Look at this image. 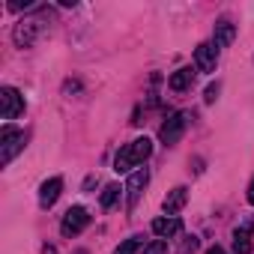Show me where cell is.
I'll use <instances>...</instances> for the list:
<instances>
[{
  "mask_svg": "<svg viewBox=\"0 0 254 254\" xmlns=\"http://www.w3.org/2000/svg\"><path fill=\"white\" fill-rule=\"evenodd\" d=\"M215 63H218V48L212 42H200L194 48V66H197V72H215Z\"/></svg>",
  "mask_w": 254,
  "mask_h": 254,
  "instance_id": "cell-8",
  "label": "cell"
},
{
  "mask_svg": "<svg viewBox=\"0 0 254 254\" xmlns=\"http://www.w3.org/2000/svg\"><path fill=\"white\" fill-rule=\"evenodd\" d=\"M186 126H189V114H186V111L171 114V117L162 123V129H159V141H162L165 147L180 144V138H183V132H186Z\"/></svg>",
  "mask_w": 254,
  "mask_h": 254,
  "instance_id": "cell-4",
  "label": "cell"
},
{
  "mask_svg": "<svg viewBox=\"0 0 254 254\" xmlns=\"http://www.w3.org/2000/svg\"><path fill=\"white\" fill-rule=\"evenodd\" d=\"M150 153H153V141H150V138H135L132 144H126V147L117 153V159H114V171H117V174L132 171V168L144 165V162L150 159Z\"/></svg>",
  "mask_w": 254,
  "mask_h": 254,
  "instance_id": "cell-1",
  "label": "cell"
},
{
  "mask_svg": "<svg viewBox=\"0 0 254 254\" xmlns=\"http://www.w3.org/2000/svg\"><path fill=\"white\" fill-rule=\"evenodd\" d=\"M186 200H189V191L183 189V186H177L174 191H168V197H165V215H177L183 206H186Z\"/></svg>",
  "mask_w": 254,
  "mask_h": 254,
  "instance_id": "cell-13",
  "label": "cell"
},
{
  "mask_svg": "<svg viewBox=\"0 0 254 254\" xmlns=\"http://www.w3.org/2000/svg\"><path fill=\"white\" fill-rule=\"evenodd\" d=\"M251 224H242L233 230V254H251Z\"/></svg>",
  "mask_w": 254,
  "mask_h": 254,
  "instance_id": "cell-14",
  "label": "cell"
},
{
  "mask_svg": "<svg viewBox=\"0 0 254 254\" xmlns=\"http://www.w3.org/2000/svg\"><path fill=\"white\" fill-rule=\"evenodd\" d=\"M180 230H183V221H180L177 215H165V218H156V221H153V233L162 236V239L177 236Z\"/></svg>",
  "mask_w": 254,
  "mask_h": 254,
  "instance_id": "cell-11",
  "label": "cell"
},
{
  "mask_svg": "<svg viewBox=\"0 0 254 254\" xmlns=\"http://www.w3.org/2000/svg\"><path fill=\"white\" fill-rule=\"evenodd\" d=\"M87 224H90L87 209H84V206H72V209L63 215V221H60V233H63V236H78Z\"/></svg>",
  "mask_w": 254,
  "mask_h": 254,
  "instance_id": "cell-6",
  "label": "cell"
},
{
  "mask_svg": "<svg viewBox=\"0 0 254 254\" xmlns=\"http://www.w3.org/2000/svg\"><path fill=\"white\" fill-rule=\"evenodd\" d=\"M24 114V96L15 87H0V117L15 120Z\"/></svg>",
  "mask_w": 254,
  "mask_h": 254,
  "instance_id": "cell-5",
  "label": "cell"
},
{
  "mask_svg": "<svg viewBox=\"0 0 254 254\" xmlns=\"http://www.w3.org/2000/svg\"><path fill=\"white\" fill-rule=\"evenodd\" d=\"M60 191H63V180H60V177L45 180V183H42V189H39V206H42V209H51V206L57 203Z\"/></svg>",
  "mask_w": 254,
  "mask_h": 254,
  "instance_id": "cell-9",
  "label": "cell"
},
{
  "mask_svg": "<svg viewBox=\"0 0 254 254\" xmlns=\"http://www.w3.org/2000/svg\"><path fill=\"white\" fill-rule=\"evenodd\" d=\"M248 203L254 206V180H251V186H248Z\"/></svg>",
  "mask_w": 254,
  "mask_h": 254,
  "instance_id": "cell-20",
  "label": "cell"
},
{
  "mask_svg": "<svg viewBox=\"0 0 254 254\" xmlns=\"http://www.w3.org/2000/svg\"><path fill=\"white\" fill-rule=\"evenodd\" d=\"M197 245H200V242H197V236H186V239H183V245L177 248V254H191V251H197Z\"/></svg>",
  "mask_w": 254,
  "mask_h": 254,
  "instance_id": "cell-18",
  "label": "cell"
},
{
  "mask_svg": "<svg viewBox=\"0 0 254 254\" xmlns=\"http://www.w3.org/2000/svg\"><path fill=\"white\" fill-rule=\"evenodd\" d=\"M138 248H141V236H132V239H126L123 245H117L114 254H138Z\"/></svg>",
  "mask_w": 254,
  "mask_h": 254,
  "instance_id": "cell-16",
  "label": "cell"
},
{
  "mask_svg": "<svg viewBox=\"0 0 254 254\" xmlns=\"http://www.w3.org/2000/svg\"><path fill=\"white\" fill-rule=\"evenodd\" d=\"M233 36H236V24L230 18H218L215 21V33H212V45L215 48H227L233 42Z\"/></svg>",
  "mask_w": 254,
  "mask_h": 254,
  "instance_id": "cell-10",
  "label": "cell"
},
{
  "mask_svg": "<svg viewBox=\"0 0 254 254\" xmlns=\"http://www.w3.org/2000/svg\"><path fill=\"white\" fill-rule=\"evenodd\" d=\"M51 21V12H36V15H30V18H21L18 24H15V30H12V39H15V45L18 48H30L36 39H39V33L45 30V24Z\"/></svg>",
  "mask_w": 254,
  "mask_h": 254,
  "instance_id": "cell-2",
  "label": "cell"
},
{
  "mask_svg": "<svg viewBox=\"0 0 254 254\" xmlns=\"http://www.w3.org/2000/svg\"><path fill=\"white\" fill-rule=\"evenodd\" d=\"M191 81H194V69H191V66H183V69H177V72L168 78V87H171L174 93H186V90L191 87Z\"/></svg>",
  "mask_w": 254,
  "mask_h": 254,
  "instance_id": "cell-12",
  "label": "cell"
},
{
  "mask_svg": "<svg viewBox=\"0 0 254 254\" xmlns=\"http://www.w3.org/2000/svg\"><path fill=\"white\" fill-rule=\"evenodd\" d=\"M42 254H57V251H54L51 245H45V251H42Z\"/></svg>",
  "mask_w": 254,
  "mask_h": 254,
  "instance_id": "cell-22",
  "label": "cell"
},
{
  "mask_svg": "<svg viewBox=\"0 0 254 254\" xmlns=\"http://www.w3.org/2000/svg\"><path fill=\"white\" fill-rule=\"evenodd\" d=\"M206 254H227L224 248H218V245H212V248H206Z\"/></svg>",
  "mask_w": 254,
  "mask_h": 254,
  "instance_id": "cell-21",
  "label": "cell"
},
{
  "mask_svg": "<svg viewBox=\"0 0 254 254\" xmlns=\"http://www.w3.org/2000/svg\"><path fill=\"white\" fill-rule=\"evenodd\" d=\"M21 150H24V132L15 126H3V132H0V165L6 168Z\"/></svg>",
  "mask_w": 254,
  "mask_h": 254,
  "instance_id": "cell-3",
  "label": "cell"
},
{
  "mask_svg": "<svg viewBox=\"0 0 254 254\" xmlns=\"http://www.w3.org/2000/svg\"><path fill=\"white\" fill-rule=\"evenodd\" d=\"M120 191H126V189H120V186H108V189L102 191V197H99V203H102V209H111V206L117 203V197H120Z\"/></svg>",
  "mask_w": 254,
  "mask_h": 254,
  "instance_id": "cell-15",
  "label": "cell"
},
{
  "mask_svg": "<svg viewBox=\"0 0 254 254\" xmlns=\"http://www.w3.org/2000/svg\"><path fill=\"white\" fill-rule=\"evenodd\" d=\"M144 254H168V242L165 239H153L150 245H144Z\"/></svg>",
  "mask_w": 254,
  "mask_h": 254,
  "instance_id": "cell-17",
  "label": "cell"
},
{
  "mask_svg": "<svg viewBox=\"0 0 254 254\" xmlns=\"http://www.w3.org/2000/svg\"><path fill=\"white\" fill-rule=\"evenodd\" d=\"M147 183H150V171L147 168H141V171H135L129 177V183H126V206H129V209H135V203L141 200Z\"/></svg>",
  "mask_w": 254,
  "mask_h": 254,
  "instance_id": "cell-7",
  "label": "cell"
},
{
  "mask_svg": "<svg viewBox=\"0 0 254 254\" xmlns=\"http://www.w3.org/2000/svg\"><path fill=\"white\" fill-rule=\"evenodd\" d=\"M215 96H218V84H209L206 93H203V99H206V102H215Z\"/></svg>",
  "mask_w": 254,
  "mask_h": 254,
  "instance_id": "cell-19",
  "label": "cell"
}]
</instances>
